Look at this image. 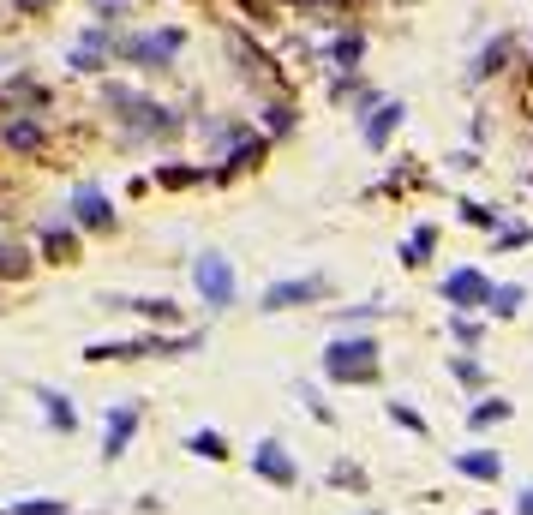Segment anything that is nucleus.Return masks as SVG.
<instances>
[{"label": "nucleus", "mask_w": 533, "mask_h": 515, "mask_svg": "<svg viewBox=\"0 0 533 515\" xmlns=\"http://www.w3.org/2000/svg\"><path fill=\"white\" fill-rule=\"evenodd\" d=\"M498 420H510V402H498V396H486V402L468 408V432H486V426H498Z\"/></svg>", "instance_id": "6ab92c4d"}, {"label": "nucleus", "mask_w": 533, "mask_h": 515, "mask_svg": "<svg viewBox=\"0 0 533 515\" xmlns=\"http://www.w3.org/2000/svg\"><path fill=\"white\" fill-rule=\"evenodd\" d=\"M114 312H138L150 324H180V306L174 300H114Z\"/></svg>", "instance_id": "2eb2a0df"}, {"label": "nucleus", "mask_w": 533, "mask_h": 515, "mask_svg": "<svg viewBox=\"0 0 533 515\" xmlns=\"http://www.w3.org/2000/svg\"><path fill=\"white\" fill-rule=\"evenodd\" d=\"M0 138H6V150H18V156L42 150V126H36V114H30V120H6V126H0Z\"/></svg>", "instance_id": "4468645a"}, {"label": "nucleus", "mask_w": 533, "mask_h": 515, "mask_svg": "<svg viewBox=\"0 0 533 515\" xmlns=\"http://www.w3.org/2000/svg\"><path fill=\"white\" fill-rule=\"evenodd\" d=\"M12 6H18V12H48L54 0H12Z\"/></svg>", "instance_id": "2f4dec72"}, {"label": "nucleus", "mask_w": 533, "mask_h": 515, "mask_svg": "<svg viewBox=\"0 0 533 515\" xmlns=\"http://www.w3.org/2000/svg\"><path fill=\"white\" fill-rule=\"evenodd\" d=\"M270 6H282V0H246V12H252V18H264Z\"/></svg>", "instance_id": "473e14b6"}, {"label": "nucleus", "mask_w": 533, "mask_h": 515, "mask_svg": "<svg viewBox=\"0 0 533 515\" xmlns=\"http://www.w3.org/2000/svg\"><path fill=\"white\" fill-rule=\"evenodd\" d=\"M444 300L462 306V312L492 306V276H486V270H450V276H444Z\"/></svg>", "instance_id": "423d86ee"}, {"label": "nucleus", "mask_w": 533, "mask_h": 515, "mask_svg": "<svg viewBox=\"0 0 533 515\" xmlns=\"http://www.w3.org/2000/svg\"><path fill=\"white\" fill-rule=\"evenodd\" d=\"M402 114H408L402 102H378V108H366V126H360V132H366V144H372V150H384V144L396 138Z\"/></svg>", "instance_id": "9d476101"}, {"label": "nucleus", "mask_w": 533, "mask_h": 515, "mask_svg": "<svg viewBox=\"0 0 533 515\" xmlns=\"http://www.w3.org/2000/svg\"><path fill=\"white\" fill-rule=\"evenodd\" d=\"M432 252H438V228H432V222H420V228L402 240V264H408V270H420V264H432Z\"/></svg>", "instance_id": "f8f14e48"}, {"label": "nucleus", "mask_w": 533, "mask_h": 515, "mask_svg": "<svg viewBox=\"0 0 533 515\" xmlns=\"http://www.w3.org/2000/svg\"><path fill=\"white\" fill-rule=\"evenodd\" d=\"M192 288L204 294V306H210V312H228L240 282H234V264H228L222 252H204V258H192Z\"/></svg>", "instance_id": "7ed1b4c3"}, {"label": "nucleus", "mask_w": 533, "mask_h": 515, "mask_svg": "<svg viewBox=\"0 0 533 515\" xmlns=\"http://www.w3.org/2000/svg\"><path fill=\"white\" fill-rule=\"evenodd\" d=\"M533 240V228H504V234H498V246H528Z\"/></svg>", "instance_id": "7c9ffc66"}, {"label": "nucleus", "mask_w": 533, "mask_h": 515, "mask_svg": "<svg viewBox=\"0 0 533 515\" xmlns=\"http://www.w3.org/2000/svg\"><path fill=\"white\" fill-rule=\"evenodd\" d=\"M192 180H204L198 168H162V186H192Z\"/></svg>", "instance_id": "c756f323"}, {"label": "nucleus", "mask_w": 533, "mask_h": 515, "mask_svg": "<svg viewBox=\"0 0 533 515\" xmlns=\"http://www.w3.org/2000/svg\"><path fill=\"white\" fill-rule=\"evenodd\" d=\"M462 222L468 228H498V210L492 204H462Z\"/></svg>", "instance_id": "bb28decb"}, {"label": "nucleus", "mask_w": 533, "mask_h": 515, "mask_svg": "<svg viewBox=\"0 0 533 515\" xmlns=\"http://www.w3.org/2000/svg\"><path fill=\"white\" fill-rule=\"evenodd\" d=\"M378 372H384V354H378L372 336H336L324 348V378L330 384H378Z\"/></svg>", "instance_id": "f257e3e1"}, {"label": "nucleus", "mask_w": 533, "mask_h": 515, "mask_svg": "<svg viewBox=\"0 0 533 515\" xmlns=\"http://www.w3.org/2000/svg\"><path fill=\"white\" fill-rule=\"evenodd\" d=\"M186 450H192V456H204V462H228V438H222V432H210V426H204V432H192V438H186Z\"/></svg>", "instance_id": "aec40b11"}, {"label": "nucleus", "mask_w": 533, "mask_h": 515, "mask_svg": "<svg viewBox=\"0 0 533 515\" xmlns=\"http://www.w3.org/2000/svg\"><path fill=\"white\" fill-rule=\"evenodd\" d=\"M522 300H528V288H522V282L492 288V318H516V312H522Z\"/></svg>", "instance_id": "412c9836"}, {"label": "nucleus", "mask_w": 533, "mask_h": 515, "mask_svg": "<svg viewBox=\"0 0 533 515\" xmlns=\"http://www.w3.org/2000/svg\"><path fill=\"white\" fill-rule=\"evenodd\" d=\"M330 486H354V492H360V486H366V474H360L354 462H342V468H330Z\"/></svg>", "instance_id": "c85d7f7f"}, {"label": "nucleus", "mask_w": 533, "mask_h": 515, "mask_svg": "<svg viewBox=\"0 0 533 515\" xmlns=\"http://www.w3.org/2000/svg\"><path fill=\"white\" fill-rule=\"evenodd\" d=\"M390 420H396V426H408V432H420V438H432V426H426L408 402H390Z\"/></svg>", "instance_id": "a878e982"}, {"label": "nucleus", "mask_w": 533, "mask_h": 515, "mask_svg": "<svg viewBox=\"0 0 533 515\" xmlns=\"http://www.w3.org/2000/svg\"><path fill=\"white\" fill-rule=\"evenodd\" d=\"M138 402H120L114 414H108V438H102V462H120L126 456V444H132V432H138Z\"/></svg>", "instance_id": "6e6552de"}, {"label": "nucleus", "mask_w": 533, "mask_h": 515, "mask_svg": "<svg viewBox=\"0 0 533 515\" xmlns=\"http://www.w3.org/2000/svg\"><path fill=\"white\" fill-rule=\"evenodd\" d=\"M12 515H66V504L60 498H30V504H18Z\"/></svg>", "instance_id": "cd10ccee"}, {"label": "nucleus", "mask_w": 533, "mask_h": 515, "mask_svg": "<svg viewBox=\"0 0 533 515\" xmlns=\"http://www.w3.org/2000/svg\"><path fill=\"white\" fill-rule=\"evenodd\" d=\"M450 372H456V378H462V384H468L474 396L486 390V366H480V360H468V354H456V360H450Z\"/></svg>", "instance_id": "5701e85b"}, {"label": "nucleus", "mask_w": 533, "mask_h": 515, "mask_svg": "<svg viewBox=\"0 0 533 515\" xmlns=\"http://www.w3.org/2000/svg\"><path fill=\"white\" fill-rule=\"evenodd\" d=\"M516 515H533V486L522 492V498H516Z\"/></svg>", "instance_id": "72a5a7b5"}, {"label": "nucleus", "mask_w": 533, "mask_h": 515, "mask_svg": "<svg viewBox=\"0 0 533 515\" xmlns=\"http://www.w3.org/2000/svg\"><path fill=\"white\" fill-rule=\"evenodd\" d=\"M102 96H108V108H120V120L132 126V138H168V132H180V114H168L162 102H150V96H138L126 84H108Z\"/></svg>", "instance_id": "f03ea898"}, {"label": "nucleus", "mask_w": 533, "mask_h": 515, "mask_svg": "<svg viewBox=\"0 0 533 515\" xmlns=\"http://www.w3.org/2000/svg\"><path fill=\"white\" fill-rule=\"evenodd\" d=\"M24 270H30V252H24V246H12V240H0V276H6V282H18Z\"/></svg>", "instance_id": "4be33fe9"}, {"label": "nucleus", "mask_w": 533, "mask_h": 515, "mask_svg": "<svg viewBox=\"0 0 533 515\" xmlns=\"http://www.w3.org/2000/svg\"><path fill=\"white\" fill-rule=\"evenodd\" d=\"M330 294V276H294V282H270L264 288V312H288V306H306V300H324Z\"/></svg>", "instance_id": "39448f33"}, {"label": "nucleus", "mask_w": 533, "mask_h": 515, "mask_svg": "<svg viewBox=\"0 0 533 515\" xmlns=\"http://www.w3.org/2000/svg\"><path fill=\"white\" fill-rule=\"evenodd\" d=\"M252 468H258V480H270V486H282V492H288V486L300 480V468H294V456H288V450H282L276 438H264V444L252 450Z\"/></svg>", "instance_id": "0eeeda50"}, {"label": "nucleus", "mask_w": 533, "mask_h": 515, "mask_svg": "<svg viewBox=\"0 0 533 515\" xmlns=\"http://www.w3.org/2000/svg\"><path fill=\"white\" fill-rule=\"evenodd\" d=\"M36 402L48 408V426H54V432H72V426H78V414H72V402H66L60 390H36Z\"/></svg>", "instance_id": "a211bd4d"}, {"label": "nucleus", "mask_w": 533, "mask_h": 515, "mask_svg": "<svg viewBox=\"0 0 533 515\" xmlns=\"http://www.w3.org/2000/svg\"><path fill=\"white\" fill-rule=\"evenodd\" d=\"M510 54H516V36H492V42H486V48L474 54V78H498Z\"/></svg>", "instance_id": "9b49d317"}, {"label": "nucleus", "mask_w": 533, "mask_h": 515, "mask_svg": "<svg viewBox=\"0 0 533 515\" xmlns=\"http://www.w3.org/2000/svg\"><path fill=\"white\" fill-rule=\"evenodd\" d=\"M108 60V30H90V36H78V48H72V72H96Z\"/></svg>", "instance_id": "ddd939ff"}, {"label": "nucleus", "mask_w": 533, "mask_h": 515, "mask_svg": "<svg viewBox=\"0 0 533 515\" xmlns=\"http://www.w3.org/2000/svg\"><path fill=\"white\" fill-rule=\"evenodd\" d=\"M450 330H456V342H462V348H480V336H486V324H480V318H468V312H462Z\"/></svg>", "instance_id": "393cba45"}, {"label": "nucleus", "mask_w": 533, "mask_h": 515, "mask_svg": "<svg viewBox=\"0 0 533 515\" xmlns=\"http://www.w3.org/2000/svg\"><path fill=\"white\" fill-rule=\"evenodd\" d=\"M42 246H48V258H54V264H72V252H78L66 228H48V234H42Z\"/></svg>", "instance_id": "b1692460"}, {"label": "nucleus", "mask_w": 533, "mask_h": 515, "mask_svg": "<svg viewBox=\"0 0 533 515\" xmlns=\"http://www.w3.org/2000/svg\"><path fill=\"white\" fill-rule=\"evenodd\" d=\"M456 468H462L468 480H498V474H504L498 450H462V456H456Z\"/></svg>", "instance_id": "dca6fc26"}, {"label": "nucleus", "mask_w": 533, "mask_h": 515, "mask_svg": "<svg viewBox=\"0 0 533 515\" xmlns=\"http://www.w3.org/2000/svg\"><path fill=\"white\" fill-rule=\"evenodd\" d=\"M72 222L108 234V228H114V210H108V198H102L96 186H78V192H72Z\"/></svg>", "instance_id": "1a4fd4ad"}, {"label": "nucleus", "mask_w": 533, "mask_h": 515, "mask_svg": "<svg viewBox=\"0 0 533 515\" xmlns=\"http://www.w3.org/2000/svg\"><path fill=\"white\" fill-rule=\"evenodd\" d=\"M360 54H366V36H360V30H348V36H336V42H330V66H336V72H354V66H360Z\"/></svg>", "instance_id": "f3484780"}, {"label": "nucleus", "mask_w": 533, "mask_h": 515, "mask_svg": "<svg viewBox=\"0 0 533 515\" xmlns=\"http://www.w3.org/2000/svg\"><path fill=\"white\" fill-rule=\"evenodd\" d=\"M366 515H384V510H366Z\"/></svg>", "instance_id": "f704fd0d"}, {"label": "nucleus", "mask_w": 533, "mask_h": 515, "mask_svg": "<svg viewBox=\"0 0 533 515\" xmlns=\"http://www.w3.org/2000/svg\"><path fill=\"white\" fill-rule=\"evenodd\" d=\"M180 30H150V36H132L126 42V60L132 66H144V72H168L174 66V54H180Z\"/></svg>", "instance_id": "20e7f679"}]
</instances>
